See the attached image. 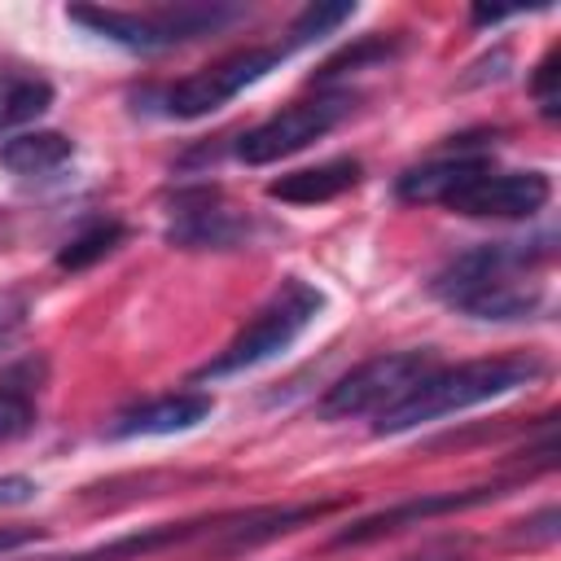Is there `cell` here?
Wrapping results in <instances>:
<instances>
[{"label": "cell", "instance_id": "1", "mask_svg": "<svg viewBox=\"0 0 561 561\" xmlns=\"http://www.w3.org/2000/svg\"><path fill=\"white\" fill-rule=\"evenodd\" d=\"M557 259V232H535V237H504V241H482L460 254H451L434 280L430 294L451 307L456 316L469 320H535L548 311V289L543 272Z\"/></svg>", "mask_w": 561, "mask_h": 561}, {"label": "cell", "instance_id": "2", "mask_svg": "<svg viewBox=\"0 0 561 561\" xmlns=\"http://www.w3.org/2000/svg\"><path fill=\"white\" fill-rule=\"evenodd\" d=\"M548 373L539 355H486L465 364H434L403 399H394L386 412H377L373 434H408L416 425H430L438 416L469 412L478 403H491L500 394H513L522 386H535Z\"/></svg>", "mask_w": 561, "mask_h": 561}, {"label": "cell", "instance_id": "3", "mask_svg": "<svg viewBox=\"0 0 561 561\" xmlns=\"http://www.w3.org/2000/svg\"><path fill=\"white\" fill-rule=\"evenodd\" d=\"M250 9L232 0H180V4H153V9H105V4H70L66 22L83 26L88 35L118 44L127 53H167L206 35L228 31Z\"/></svg>", "mask_w": 561, "mask_h": 561}, {"label": "cell", "instance_id": "4", "mask_svg": "<svg viewBox=\"0 0 561 561\" xmlns=\"http://www.w3.org/2000/svg\"><path fill=\"white\" fill-rule=\"evenodd\" d=\"M320 311H324V289L311 285V280H302V276H285V280L267 294V302L232 333V342H228L215 359H206L202 368H193L188 381L202 386V381L237 377V373H245V368H259V364L276 359L280 351H289V346L316 324Z\"/></svg>", "mask_w": 561, "mask_h": 561}, {"label": "cell", "instance_id": "5", "mask_svg": "<svg viewBox=\"0 0 561 561\" xmlns=\"http://www.w3.org/2000/svg\"><path fill=\"white\" fill-rule=\"evenodd\" d=\"M294 48L280 39V44H250V48H237L175 83H153L145 92H136V110L145 114H158V118H180V123H193V118H206L215 110H224L232 96H241L250 83H259L263 75H272Z\"/></svg>", "mask_w": 561, "mask_h": 561}, {"label": "cell", "instance_id": "6", "mask_svg": "<svg viewBox=\"0 0 561 561\" xmlns=\"http://www.w3.org/2000/svg\"><path fill=\"white\" fill-rule=\"evenodd\" d=\"M267 232L272 228L259 215L232 206L219 184H184L167 202L162 237L175 250H250Z\"/></svg>", "mask_w": 561, "mask_h": 561}, {"label": "cell", "instance_id": "7", "mask_svg": "<svg viewBox=\"0 0 561 561\" xmlns=\"http://www.w3.org/2000/svg\"><path fill=\"white\" fill-rule=\"evenodd\" d=\"M355 92L351 88H316V96H302L276 114H267L263 123L245 127L232 145V153L245 162V167H267V162H280V158H294L298 149L324 140L351 110H355Z\"/></svg>", "mask_w": 561, "mask_h": 561}, {"label": "cell", "instance_id": "8", "mask_svg": "<svg viewBox=\"0 0 561 561\" xmlns=\"http://www.w3.org/2000/svg\"><path fill=\"white\" fill-rule=\"evenodd\" d=\"M434 364H438V359H434L430 346H421V351H386V355H373V359L355 364L346 377H337V381L320 394L316 412H320L324 421L377 416V412H386L394 399H403V394H408Z\"/></svg>", "mask_w": 561, "mask_h": 561}, {"label": "cell", "instance_id": "9", "mask_svg": "<svg viewBox=\"0 0 561 561\" xmlns=\"http://www.w3.org/2000/svg\"><path fill=\"white\" fill-rule=\"evenodd\" d=\"M513 482H478V486H460V491H425V495H412V500H399L390 508H377L359 522H346L342 530H333L329 548H359V543H377L386 535H399L408 526H421V522H434V517H447V513H465V508H482L500 495H508Z\"/></svg>", "mask_w": 561, "mask_h": 561}, {"label": "cell", "instance_id": "10", "mask_svg": "<svg viewBox=\"0 0 561 561\" xmlns=\"http://www.w3.org/2000/svg\"><path fill=\"white\" fill-rule=\"evenodd\" d=\"M552 180L548 171H500L495 162L460 184L443 206L465 219H530L548 206Z\"/></svg>", "mask_w": 561, "mask_h": 561}, {"label": "cell", "instance_id": "11", "mask_svg": "<svg viewBox=\"0 0 561 561\" xmlns=\"http://www.w3.org/2000/svg\"><path fill=\"white\" fill-rule=\"evenodd\" d=\"M495 162V145H482V140H451L447 153L421 162V167H408L399 180H394V197L408 202V206H443L460 184H469L473 175H482L486 167Z\"/></svg>", "mask_w": 561, "mask_h": 561}, {"label": "cell", "instance_id": "12", "mask_svg": "<svg viewBox=\"0 0 561 561\" xmlns=\"http://www.w3.org/2000/svg\"><path fill=\"white\" fill-rule=\"evenodd\" d=\"M215 412V399L206 390H175V394H158V399H140L131 408H118L105 421V438H162V434H184L193 425H202Z\"/></svg>", "mask_w": 561, "mask_h": 561}, {"label": "cell", "instance_id": "13", "mask_svg": "<svg viewBox=\"0 0 561 561\" xmlns=\"http://www.w3.org/2000/svg\"><path fill=\"white\" fill-rule=\"evenodd\" d=\"M48 377H53V364H48L44 351L18 355V359H9L0 368V447L26 438L39 425Z\"/></svg>", "mask_w": 561, "mask_h": 561}, {"label": "cell", "instance_id": "14", "mask_svg": "<svg viewBox=\"0 0 561 561\" xmlns=\"http://www.w3.org/2000/svg\"><path fill=\"white\" fill-rule=\"evenodd\" d=\"M359 180H364V162L342 153V158H329V162H316V167L285 171L280 180L267 184V197L285 202V206H320V202H333V197L359 188Z\"/></svg>", "mask_w": 561, "mask_h": 561}, {"label": "cell", "instance_id": "15", "mask_svg": "<svg viewBox=\"0 0 561 561\" xmlns=\"http://www.w3.org/2000/svg\"><path fill=\"white\" fill-rule=\"evenodd\" d=\"M57 101V88L39 75V70H0V136L35 123L39 114H48Z\"/></svg>", "mask_w": 561, "mask_h": 561}, {"label": "cell", "instance_id": "16", "mask_svg": "<svg viewBox=\"0 0 561 561\" xmlns=\"http://www.w3.org/2000/svg\"><path fill=\"white\" fill-rule=\"evenodd\" d=\"M75 158V140L66 131H22L0 145V167L13 175H53Z\"/></svg>", "mask_w": 561, "mask_h": 561}, {"label": "cell", "instance_id": "17", "mask_svg": "<svg viewBox=\"0 0 561 561\" xmlns=\"http://www.w3.org/2000/svg\"><path fill=\"white\" fill-rule=\"evenodd\" d=\"M123 241H127V224H123L118 215H92V219H83V224L61 241L57 267H61V272H83V267L110 259Z\"/></svg>", "mask_w": 561, "mask_h": 561}, {"label": "cell", "instance_id": "18", "mask_svg": "<svg viewBox=\"0 0 561 561\" xmlns=\"http://www.w3.org/2000/svg\"><path fill=\"white\" fill-rule=\"evenodd\" d=\"M394 53H399V39H394V35H364L359 44L333 53V57L311 75V88H337V79L359 75V70L381 66V61H394Z\"/></svg>", "mask_w": 561, "mask_h": 561}, {"label": "cell", "instance_id": "19", "mask_svg": "<svg viewBox=\"0 0 561 561\" xmlns=\"http://www.w3.org/2000/svg\"><path fill=\"white\" fill-rule=\"evenodd\" d=\"M355 18V4H307L298 18H294V26H289V35H285V44L298 53V48H307V44H316V39H324V35H333L342 22H351Z\"/></svg>", "mask_w": 561, "mask_h": 561}, {"label": "cell", "instance_id": "20", "mask_svg": "<svg viewBox=\"0 0 561 561\" xmlns=\"http://www.w3.org/2000/svg\"><path fill=\"white\" fill-rule=\"evenodd\" d=\"M530 96H535V105H539L543 118H557L561 114V96H557V44L535 61V70H530Z\"/></svg>", "mask_w": 561, "mask_h": 561}, {"label": "cell", "instance_id": "21", "mask_svg": "<svg viewBox=\"0 0 561 561\" xmlns=\"http://www.w3.org/2000/svg\"><path fill=\"white\" fill-rule=\"evenodd\" d=\"M31 316V298L22 289H0V346H9Z\"/></svg>", "mask_w": 561, "mask_h": 561}, {"label": "cell", "instance_id": "22", "mask_svg": "<svg viewBox=\"0 0 561 561\" xmlns=\"http://www.w3.org/2000/svg\"><path fill=\"white\" fill-rule=\"evenodd\" d=\"M39 495V482L26 478V473H4L0 478V508H13V504H26Z\"/></svg>", "mask_w": 561, "mask_h": 561}, {"label": "cell", "instance_id": "23", "mask_svg": "<svg viewBox=\"0 0 561 561\" xmlns=\"http://www.w3.org/2000/svg\"><path fill=\"white\" fill-rule=\"evenodd\" d=\"M39 539H48L44 526H0V557L18 552V548H26V543H39Z\"/></svg>", "mask_w": 561, "mask_h": 561}, {"label": "cell", "instance_id": "24", "mask_svg": "<svg viewBox=\"0 0 561 561\" xmlns=\"http://www.w3.org/2000/svg\"><path fill=\"white\" fill-rule=\"evenodd\" d=\"M522 535L535 539V543H552V539H557V508L548 504V508H539L535 517H526V522H522Z\"/></svg>", "mask_w": 561, "mask_h": 561}, {"label": "cell", "instance_id": "25", "mask_svg": "<svg viewBox=\"0 0 561 561\" xmlns=\"http://www.w3.org/2000/svg\"><path fill=\"white\" fill-rule=\"evenodd\" d=\"M469 18H473V26H495V22L508 18V9H473Z\"/></svg>", "mask_w": 561, "mask_h": 561}]
</instances>
